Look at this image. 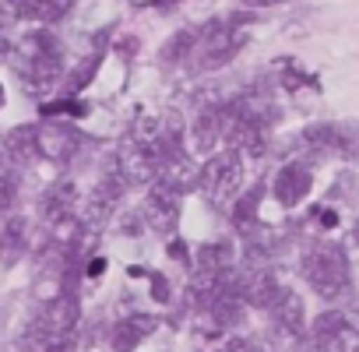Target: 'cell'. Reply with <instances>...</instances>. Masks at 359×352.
<instances>
[{"mask_svg": "<svg viewBox=\"0 0 359 352\" xmlns=\"http://www.w3.org/2000/svg\"><path fill=\"white\" fill-rule=\"evenodd\" d=\"M303 278L324 299H334L348 289V257L338 243H313L303 254Z\"/></svg>", "mask_w": 359, "mask_h": 352, "instance_id": "6da1fadb", "label": "cell"}, {"mask_svg": "<svg viewBox=\"0 0 359 352\" xmlns=\"http://www.w3.org/2000/svg\"><path fill=\"white\" fill-rule=\"evenodd\" d=\"M247 43V22L243 18H233V22H208L198 29V43H194V60L201 71H215L222 67L226 60L236 57V50Z\"/></svg>", "mask_w": 359, "mask_h": 352, "instance_id": "7a4b0ae2", "label": "cell"}, {"mask_svg": "<svg viewBox=\"0 0 359 352\" xmlns=\"http://www.w3.org/2000/svg\"><path fill=\"white\" fill-rule=\"evenodd\" d=\"M78 317H81V310H78V303H74L71 296L50 299V303L36 313V320H32V327H29V341H32V345L50 348V345H57V341L71 338V331H74Z\"/></svg>", "mask_w": 359, "mask_h": 352, "instance_id": "3957f363", "label": "cell"}, {"mask_svg": "<svg viewBox=\"0 0 359 352\" xmlns=\"http://www.w3.org/2000/svg\"><path fill=\"white\" fill-rule=\"evenodd\" d=\"M198 184H201V191H205V198H208L212 205L229 201V198L240 191V184H243V162H240V151L229 148L226 155L208 158V162L201 165V172H198Z\"/></svg>", "mask_w": 359, "mask_h": 352, "instance_id": "277c9868", "label": "cell"}, {"mask_svg": "<svg viewBox=\"0 0 359 352\" xmlns=\"http://www.w3.org/2000/svg\"><path fill=\"white\" fill-rule=\"evenodd\" d=\"M158 169V155L141 144L137 137H127L120 148H116V176L123 184H148Z\"/></svg>", "mask_w": 359, "mask_h": 352, "instance_id": "5b68a950", "label": "cell"}, {"mask_svg": "<svg viewBox=\"0 0 359 352\" xmlns=\"http://www.w3.org/2000/svg\"><path fill=\"white\" fill-rule=\"evenodd\" d=\"M36 144H39V155L43 158H50V162H67L74 151H78V144H81V134L74 130V127H67V123H43V127H36Z\"/></svg>", "mask_w": 359, "mask_h": 352, "instance_id": "8992f818", "label": "cell"}, {"mask_svg": "<svg viewBox=\"0 0 359 352\" xmlns=\"http://www.w3.org/2000/svg\"><path fill=\"white\" fill-rule=\"evenodd\" d=\"M310 187H313V172L303 162H289L275 176V198H278L282 208H296L310 194Z\"/></svg>", "mask_w": 359, "mask_h": 352, "instance_id": "52a82bcc", "label": "cell"}, {"mask_svg": "<svg viewBox=\"0 0 359 352\" xmlns=\"http://www.w3.org/2000/svg\"><path fill=\"white\" fill-rule=\"evenodd\" d=\"M120 187H123L120 176H106V180L88 194V201H85V219H81L88 229H102V226L113 219V205H116V198H120Z\"/></svg>", "mask_w": 359, "mask_h": 352, "instance_id": "ba28073f", "label": "cell"}, {"mask_svg": "<svg viewBox=\"0 0 359 352\" xmlns=\"http://www.w3.org/2000/svg\"><path fill=\"white\" fill-rule=\"evenodd\" d=\"M60 46H53V50H36L32 53V60H29V67H25V88H32V92H50L57 81H60V74H64V64H60V53H57Z\"/></svg>", "mask_w": 359, "mask_h": 352, "instance_id": "9c48e42d", "label": "cell"}, {"mask_svg": "<svg viewBox=\"0 0 359 352\" xmlns=\"http://www.w3.org/2000/svg\"><path fill=\"white\" fill-rule=\"evenodd\" d=\"M144 219L155 233H172L176 222H180V198L165 187H155L144 198Z\"/></svg>", "mask_w": 359, "mask_h": 352, "instance_id": "30bf717a", "label": "cell"}, {"mask_svg": "<svg viewBox=\"0 0 359 352\" xmlns=\"http://www.w3.org/2000/svg\"><path fill=\"white\" fill-rule=\"evenodd\" d=\"M282 285L275 282L271 271H250V275H240V296L247 306H257V310H268L275 299H278Z\"/></svg>", "mask_w": 359, "mask_h": 352, "instance_id": "8fae6325", "label": "cell"}, {"mask_svg": "<svg viewBox=\"0 0 359 352\" xmlns=\"http://www.w3.org/2000/svg\"><path fill=\"white\" fill-rule=\"evenodd\" d=\"M158 327V320L155 317H148V313H134V317H123L120 324H113V348L116 352H134L151 331Z\"/></svg>", "mask_w": 359, "mask_h": 352, "instance_id": "7c38bea8", "label": "cell"}, {"mask_svg": "<svg viewBox=\"0 0 359 352\" xmlns=\"http://www.w3.org/2000/svg\"><path fill=\"white\" fill-rule=\"evenodd\" d=\"M29 250V222L25 219H8L0 226V268H15Z\"/></svg>", "mask_w": 359, "mask_h": 352, "instance_id": "4fadbf2b", "label": "cell"}, {"mask_svg": "<svg viewBox=\"0 0 359 352\" xmlns=\"http://www.w3.org/2000/svg\"><path fill=\"white\" fill-rule=\"evenodd\" d=\"M271 313H275V324L289 334H303L306 331V306L303 299L292 292V289H282L278 299L271 303Z\"/></svg>", "mask_w": 359, "mask_h": 352, "instance_id": "5bb4252c", "label": "cell"}, {"mask_svg": "<svg viewBox=\"0 0 359 352\" xmlns=\"http://www.w3.org/2000/svg\"><path fill=\"white\" fill-rule=\"evenodd\" d=\"M345 313H338V310H324L317 320H313V327H310V348L313 352H331L334 348V341H338V334L345 331Z\"/></svg>", "mask_w": 359, "mask_h": 352, "instance_id": "9a60e30c", "label": "cell"}, {"mask_svg": "<svg viewBox=\"0 0 359 352\" xmlns=\"http://www.w3.org/2000/svg\"><path fill=\"white\" fill-rule=\"evenodd\" d=\"M74 201H78V191H74V184H57V187H50L46 194H43V219L46 222H64V219H71V212H74Z\"/></svg>", "mask_w": 359, "mask_h": 352, "instance_id": "2e32d148", "label": "cell"}, {"mask_svg": "<svg viewBox=\"0 0 359 352\" xmlns=\"http://www.w3.org/2000/svg\"><path fill=\"white\" fill-rule=\"evenodd\" d=\"M15 11L29 22H57L71 11L74 0H11Z\"/></svg>", "mask_w": 359, "mask_h": 352, "instance_id": "e0dca14e", "label": "cell"}, {"mask_svg": "<svg viewBox=\"0 0 359 352\" xmlns=\"http://www.w3.org/2000/svg\"><path fill=\"white\" fill-rule=\"evenodd\" d=\"M198 271L201 275H222L233 264V247L229 243H205L198 247Z\"/></svg>", "mask_w": 359, "mask_h": 352, "instance_id": "ac0fdd59", "label": "cell"}, {"mask_svg": "<svg viewBox=\"0 0 359 352\" xmlns=\"http://www.w3.org/2000/svg\"><path fill=\"white\" fill-rule=\"evenodd\" d=\"M4 148H8L11 158H18V162H32V158H39L36 127H15V130L4 137Z\"/></svg>", "mask_w": 359, "mask_h": 352, "instance_id": "d6986e66", "label": "cell"}, {"mask_svg": "<svg viewBox=\"0 0 359 352\" xmlns=\"http://www.w3.org/2000/svg\"><path fill=\"white\" fill-rule=\"evenodd\" d=\"M261 191H264V187H254V191H247V194L233 205V226H236L240 233H254V226H257V208H261Z\"/></svg>", "mask_w": 359, "mask_h": 352, "instance_id": "ffe728a7", "label": "cell"}, {"mask_svg": "<svg viewBox=\"0 0 359 352\" xmlns=\"http://www.w3.org/2000/svg\"><path fill=\"white\" fill-rule=\"evenodd\" d=\"M222 134V113H201L198 123H194V144L198 151H208Z\"/></svg>", "mask_w": 359, "mask_h": 352, "instance_id": "44dd1931", "label": "cell"}, {"mask_svg": "<svg viewBox=\"0 0 359 352\" xmlns=\"http://www.w3.org/2000/svg\"><path fill=\"white\" fill-rule=\"evenodd\" d=\"M194 43H198V32H194V29L176 32V36L165 43V50H162V60H169V64H180L184 57H194Z\"/></svg>", "mask_w": 359, "mask_h": 352, "instance_id": "7402d4cb", "label": "cell"}, {"mask_svg": "<svg viewBox=\"0 0 359 352\" xmlns=\"http://www.w3.org/2000/svg\"><path fill=\"white\" fill-rule=\"evenodd\" d=\"M306 144H313V148H338L341 134L331 123H317V127H306Z\"/></svg>", "mask_w": 359, "mask_h": 352, "instance_id": "603a6c76", "label": "cell"}, {"mask_svg": "<svg viewBox=\"0 0 359 352\" xmlns=\"http://www.w3.org/2000/svg\"><path fill=\"white\" fill-rule=\"evenodd\" d=\"M85 113H88V106H85V102H74V99L43 106V116H85Z\"/></svg>", "mask_w": 359, "mask_h": 352, "instance_id": "cb8c5ba5", "label": "cell"}, {"mask_svg": "<svg viewBox=\"0 0 359 352\" xmlns=\"http://www.w3.org/2000/svg\"><path fill=\"white\" fill-rule=\"evenodd\" d=\"M99 60H102V53H95V57L88 60V67H81V71L74 74V81L67 85V92H78L81 85H88V81H92V74H95V67H99Z\"/></svg>", "mask_w": 359, "mask_h": 352, "instance_id": "d4e9b609", "label": "cell"}, {"mask_svg": "<svg viewBox=\"0 0 359 352\" xmlns=\"http://www.w3.org/2000/svg\"><path fill=\"white\" fill-rule=\"evenodd\" d=\"M15 180H11V176H0V212H8L11 205H15Z\"/></svg>", "mask_w": 359, "mask_h": 352, "instance_id": "484cf974", "label": "cell"}, {"mask_svg": "<svg viewBox=\"0 0 359 352\" xmlns=\"http://www.w3.org/2000/svg\"><path fill=\"white\" fill-rule=\"evenodd\" d=\"M313 219H317L324 229H334V226H338V215H334L331 208H313Z\"/></svg>", "mask_w": 359, "mask_h": 352, "instance_id": "4316f807", "label": "cell"}, {"mask_svg": "<svg viewBox=\"0 0 359 352\" xmlns=\"http://www.w3.org/2000/svg\"><path fill=\"white\" fill-rule=\"evenodd\" d=\"M148 278H151V292H155V299H169V285H165V278H162V275H151V271H148Z\"/></svg>", "mask_w": 359, "mask_h": 352, "instance_id": "83f0119b", "label": "cell"}, {"mask_svg": "<svg viewBox=\"0 0 359 352\" xmlns=\"http://www.w3.org/2000/svg\"><path fill=\"white\" fill-rule=\"evenodd\" d=\"M219 352H250V345H247L243 338H229V341H226Z\"/></svg>", "mask_w": 359, "mask_h": 352, "instance_id": "f1b7e54d", "label": "cell"}, {"mask_svg": "<svg viewBox=\"0 0 359 352\" xmlns=\"http://www.w3.org/2000/svg\"><path fill=\"white\" fill-rule=\"evenodd\" d=\"M102 268H106V261H102V257H95V261L88 264V275H92V278H99V275H102Z\"/></svg>", "mask_w": 359, "mask_h": 352, "instance_id": "f546056e", "label": "cell"}, {"mask_svg": "<svg viewBox=\"0 0 359 352\" xmlns=\"http://www.w3.org/2000/svg\"><path fill=\"white\" fill-rule=\"evenodd\" d=\"M172 257L176 261H187V250H184V243H180V240H172Z\"/></svg>", "mask_w": 359, "mask_h": 352, "instance_id": "4dcf8cb0", "label": "cell"}, {"mask_svg": "<svg viewBox=\"0 0 359 352\" xmlns=\"http://www.w3.org/2000/svg\"><path fill=\"white\" fill-rule=\"evenodd\" d=\"M243 4H254V8H271V4H278V0H243Z\"/></svg>", "mask_w": 359, "mask_h": 352, "instance_id": "1f68e13d", "label": "cell"}, {"mask_svg": "<svg viewBox=\"0 0 359 352\" xmlns=\"http://www.w3.org/2000/svg\"><path fill=\"white\" fill-rule=\"evenodd\" d=\"M151 4H158V8H165V4H180V0H151Z\"/></svg>", "mask_w": 359, "mask_h": 352, "instance_id": "d6a6232c", "label": "cell"}, {"mask_svg": "<svg viewBox=\"0 0 359 352\" xmlns=\"http://www.w3.org/2000/svg\"><path fill=\"white\" fill-rule=\"evenodd\" d=\"M352 240H355V243H359V222H355V226H352Z\"/></svg>", "mask_w": 359, "mask_h": 352, "instance_id": "836d02e7", "label": "cell"}, {"mask_svg": "<svg viewBox=\"0 0 359 352\" xmlns=\"http://www.w3.org/2000/svg\"><path fill=\"white\" fill-rule=\"evenodd\" d=\"M130 4H137V8H141V4H151V0H130Z\"/></svg>", "mask_w": 359, "mask_h": 352, "instance_id": "e575fe53", "label": "cell"}, {"mask_svg": "<svg viewBox=\"0 0 359 352\" xmlns=\"http://www.w3.org/2000/svg\"><path fill=\"white\" fill-rule=\"evenodd\" d=\"M0 106H4V88H0Z\"/></svg>", "mask_w": 359, "mask_h": 352, "instance_id": "d590c367", "label": "cell"}, {"mask_svg": "<svg viewBox=\"0 0 359 352\" xmlns=\"http://www.w3.org/2000/svg\"><path fill=\"white\" fill-rule=\"evenodd\" d=\"M0 57H4V46H0Z\"/></svg>", "mask_w": 359, "mask_h": 352, "instance_id": "8d00e7d4", "label": "cell"}]
</instances>
